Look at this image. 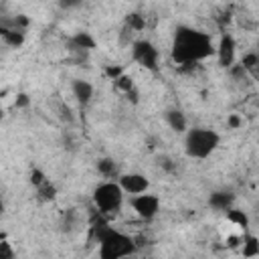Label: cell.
I'll return each instance as SVG.
<instances>
[{
	"instance_id": "cell-20",
	"label": "cell",
	"mask_w": 259,
	"mask_h": 259,
	"mask_svg": "<svg viewBox=\"0 0 259 259\" xmlns=\"http://www.w3.org/2000/svg\"><path fill=\"white\" fill-rule=\"evenodd\" d=\"M257 65H259V57H257V53H247V55H243L241 67H243L245 71H255Z\"/></svg>"
},
{
	"instance_id": "cell-28",
	"label": "cell",
	"mask_w": 259,
	"mask_h": 259,
	"mask_svg": "<svg viewBox=\"0 0 259 259\" xmlns=\"http://www.w3.org/2000/svg\"><path fill=\"white\" fill-rule=\"evenodd\" d=\"M4 212V204H2V200H0V214Z\"/></svg>"
},
{
	"instance_id": "cell-13",
	"label": "cell",
	"mask_w": 259,
	"mask_h": 259,
	"mask_svg": "<svg viewBox=\"0 0 259 259\" xmlns=\"http://www.w3.org/2000/svg\"><path fill=\"white\" fill-rule=\"evenodd\" d=\"M0 36L8 47H20L24 42V32L20 28H0Z\"/></svg>"
},
{
	"instance_id": "cell-26",
	"label": "cell",
	"mask_w": 259,
	"mask_h": 259,
	"mask_svg": "<svg viewBox=\"0 0 259 259\" xmlns=\"http://www.w3.org/2000/svg\"><path fill=\"white\" fill-rule=\"evenodd\" d=\"M241 123H243V121H241L237 115H231V117H229V125H231V127H239Z\"/></svg>"
},
{
	"instance_id": "cell-7",
	"label": "cell",
	"mask_w": 259,
	"mask_h": 259,
	"mask_svg": "<svg viewBox=\"0 0 259 259\" xmlns=\"http://www.w3.org/2000/svg\"><path fill=\"white\" fill-rule=\"evenodd\" d=\"M214 53H217L219 65L225 67V69H231L233 63H235V55H237V42H235V38L225 32V34L219 38V45H217Z\"/></svg>"
},
{
	"instance_id": "cell-12",
	"label": "cell",
	"mask_w": 259,
	"mask_h": 259,
	"mask_svg": "<svg viewBox=\"0 0 259 259\" xmlns=\"http://www.w3.org/2000/svg\"><path fill=\"white\" fill-rule=\"evenodd\" d=\"M233 200H235V196L231 192H212L208 198V204L217 210H229L233 206Z\"/></svg>"
},
{
	"instance_id": "cell-24",
	"label": "cell",
	"mask_w": 259,
	"mask_h": 259,
	"mask_svg": "<svg viewBox=\"0 0 259 259\" xmlns=\"http://www.w3.org/2000/svg\"><path fill=\"white\" fill-rule=\"evenodd\" d=\"M121 73H123V69H121V67H105V75H107L111 81H113V79H117Z\"/></svg>"
},
{
	"instance_id": "cell-15",
	"label": "cell",
	"mask_w": 259,
	"mask_h": 259,
	"mask_svg": "<svg viewBox=\"0 0 259 259\" xmlns=\"http://www.w3.org/2000/svg\"><path fill=\"white\" fill-rule=\"evenodd\" d=\"M241 243H243V257H257L259 255V243H257L255 235H243Z\"/></svg>"
},
{
	"instance_id": "cell-21",
	"label": "cell",
	"mask_w": 259,
	"mask_h": 259,
	"mask_svg": "<svg viewBox=\"0 0 259 259\" xmlns=\"http://www.w3.org/2000/svg\"><path fill=\"white\" fill-rule=\"evenodd\" d=\"M47 180V176H45V172L42 170H38V168H32V172H30V184L36 188L40 182H45Z\"/></svg>"
},
{
	"instance_id": "cell-2",
	"label": "cell",
	"mask_w": 259,
	"mask_h": 259,
	"mask_svg": "<svg viewBox=\"0 0 259 259\" xmlns=\"http://www.w3.org/2000/svg\"><path fill=\"white\" fill-rule=\"evenodd\" d=\"M93 237L99 243V257L101 259H121V257H130L136 253L138 245L134 243V239L113 227H109L107 223L95 225L93 227Z\"/></svg>"
},
{
	"instance_id": "cell-14",
	"label": "cell",
	"mask_w": 259,
	"mask_h": 259,
	"mask_svg": "<svg viewBox=\"0 0 259 259\" xmlns=\"http://www.w3.org/2000/svg\"><path fill=\"white\" fill-rule=\"evenodd\" d=\"M97 172H99L103 178L113 180V176H117V164H115L111 158H101V160L97 162Z\"/></svg>"
},
{
	"instance_id": "cell-4",
	"label": "cell",
	"mask_w": 259,
	"mask_h": 259,
	"mask_svg": "<svg viewBox=\"0 0 259 259\" xmlns=\"http://www.w3.org/2000/svg\"><path fill=\"white\" fill-rule=\"evenodd\" d=\"M93 204L97 206L99 214H113L123 204V190L113 180H103L93 190Z\"/></svg>"
},
{
	"instance_id": "cell-22",
	"label": "cell",
	"mask_w": 259,
	"mask_h": 259,
	"mask_svg": "<svg viewBox=\"0 0 259 259\" xmlns=\"http://www.w3.org/2000/svg\"><path fill=\"white\" fill-rule=\"evenodd\" d=\"M12 255H14L12 245H10L6 239H2V241H0V259H10Z\"/></svg>"
},
{
	"instance_id": "cell-23",
	"label": "cell",
	"mask_w": 259,
	"mask_h": 259,
	"mask_svg": "<svg viewBox=\"0 0 259 259\" xmlns=\"http://www.w3.org/2000/svg\"><path fill=\"white\" fill-rule=\"evenodd\" d=\"M85 0H59V4H61V8H65V10H71V8H77V6H81Z\"/></svg>"
},
{
	"instance_id": "cell-10",
	"label": "cell",
	"mask_w": 259,
	"mask_h": 259,
	"mask_svg": "<svg viewBox=\"0 0 259 259\" xmlns=\"http://www.w3.org/2000/svg\"><path fill=\"white\" fill-rule=\"evenodd\" d=\"M164 121L168 123V127L172 130V132H178V134H182V132H186V127H188V121H186V115L180 111V109H166L164 111Z\"/></svg>"
},
{
	"instance_id": "cell-18",
	"label": "cell",
	"mask_w": 259,
	"mask_h": 259,
	"mask_svg": "<svg viewBox=\"0 0 259 259\" xmlns=\"http://www.w3.org/2000/svg\"><path fill=\"white\" fill-rule=\"evenodd\" d=\"M125 26H130L134 32H142V30L146 28V18H144L140 12H132V14H127V18H125Z\"/></svg>"
},
{
	"instance_id": "cell-16",
	"label": "cell",
	"mask_w": 259,
	"mask_h": 259,
	"mask_svg": "<svg viewBox=\"0 0 259 259\" xmlns=\"http://www.w3.org/2000/svg\"><path fill=\"white\" fill-rule=\"evenodd\" d=\"M225 212H227V221L233 223L235 227H241V229H247V227H249V217H247L243 210L229 208V210H225Z\"/></svg>"
},
{
	"instance_id": "cell-6",
	"label": "cell",
	"mask_w": 259,
	"mask_h": 259,
	"mask_svg": "<svg viewBox=\"0 0 259 259\" xmlns=\"http://www.w3.org/2000/svg\"><path fill=\"white\" fill-rule=\"evenodd\" d=\"M130 204H132L134 212L140 219H144V221H152L160 212V198L156 194L148 192V190L146 192H140V194H134L132 200H130Z\"/></svg>"
},
{
	"instance_id": "cell-5",
	"label": "cell",
	"mask_w": 259,
	"mask_h": 259,
	"mask_svg": "<svg viewBox=\"0 0 259 259\" xmlns=\"http://www.w3.org/2000/svg\"><path fill=\"white\" fill-rule=\"evenodd\" d=\"M132 59H134L140 67H144V69H148V71H158L160 53H158V49H156L150 40H146V38H138V40L132 42Z\"/></svg>"
},
{
	"instance_id": "cell-8",
	"label": "cell",
	"mask_w": 259,
	"mask_h": 259,
	"mask_svg": "<svg viewBox=\"0 0 259 259\" xmlns=\"http://www.w3.org/2000/svg\"><path fill=\"white\" fill-rule=\"evenodd\" d=\"M117 184L121 186L123 194H130V196L140 194V192H146V190L150 188V180H148L144 174H140V172L121 174L119 180H117Z\"/></svg>"
},
{
	"instance_id": "cell-11",
	"label": "cell",
	"mask_w": 259,
	"mask_h": 259,
	"mask_svg": "<svg viewBox=\"0 0 259 259\" xmlns=\"http://www.w3.org/2000/svg\"><path fill=\"white\" fill-rule=\"evenodd\" d=\"M71 45V51H77V53H89L95 49V38L89 34V32H77L75 36H71L69 40Z\"/></svg>"
},
{
	"instance_id": "cell-9",
	"label": "cell",
	"mask_w": 259,
	"mask_h": 259,
	"mask_svg": "<svg viewBox=\"0 0 259 259\" xmlns=\"http://www.w3.org/2000/svg\"><path fill=\"white\" fill-rule=\"evenodd\" d=\"M71 91H73V97L77 99V103H79L81 107H85V105L91 103L95 89H93V85H91L89 81H85V79H75V81L71 83Z\"/></svg>"
},
{
	"instance_id": "cell-19",
	"label": "cell",
	"mask_w": 259,
	"mask_h": 259,
	"mask_svg": "<svg viewBox=\"0 0 259 259\" xmlns=\"http://www.w3.org/2000/svg\"><path fill=\"white\" fill-rule=\"evenodd\" d=\"M113 85H115V89H119V91H123V93H127L130 89H134L132 77H127L125 73H121L117 79H113Z\"/></svg>"
},
{
	"instance_id": "cell-3",
	"label": "cell",
	"mask_w": 259,
	"mask_h": 259,
	"mask_svg": "<svg viewBox=\"0 0 259 259\" xmlns=\"http://www.w3.org/2000/svg\"><path fill=\"white\" fill-rule=\"evenodd\" d=\"M221 136L210 127H192L184 138V152L188 158L204 160L219 148Z\"/></svg>"
},
{
	"instance_id": "cell-25",
	"label": "cell",
	"mask_w": 259,
	"mask_h": 259,
	"mask_svg": "<svg viewBox=\"0 0 259 259\" xmlns=\"http://www.w3.org/2000/svg\"><path fill=\"white\" fill-rule=\"evenodd\" d=\"M16 107H26L28 105V95H24V93H20V95H16Z\"/></svg>"
},
{
	"instance_id": "cell-27",
	"label": "cell",
	"mask_w": 259,
	"mask_h": 259,
	"mask_svg": "<svg viewBox=\"0 0 259 259\" xmlns=\"http://www.w3.org/2000/svg\"><path fill=\"white\" fill-rule=\"evenodd\" d=\"M2 119H4V107L0 105V121H2Z\"/></svg>"
},
{
	"instance_id": "cell-1",
	"label": "cell",
	"mask_w": 259,
	"mask_h": 259,
	"mask_svg": "<svg viewBox=\"0 0 259 259\" xmlns=\"http://www.w3.org/2000/svg\"><path fill=\"white\" fill-rule=\"evenodd\" d=\"M214 53L212 38L192 26H178L172 38V61L176 65H196Z\"/></svg>"
},
{
	"instance_id": "cell-17",
	"label": "cell",
	"mask_w": 259,
	"mask_h": 259,
	"mask_svg": "<svg viewBox=\"0 0 259 259\" xmlns=\"http://www.w3.org/2000/svg\"><path fill=\"white\" fill-rule=\"evenodd\" d=\"M36 194H38L40 200H53L57 196V186L53 182H49V178H47L45 182H40L36 186Z\"/></svg>"
}]
</instances>
